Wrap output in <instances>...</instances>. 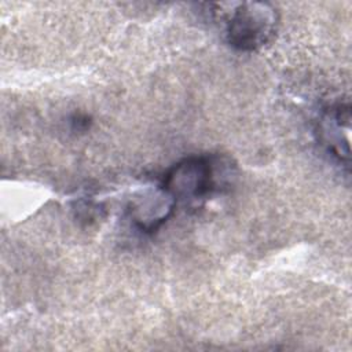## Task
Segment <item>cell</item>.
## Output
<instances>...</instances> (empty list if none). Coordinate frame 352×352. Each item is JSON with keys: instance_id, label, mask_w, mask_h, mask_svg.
<instances>
[{"instance_id": "1", "label": "cell", "mask_w": 352, "mask_h": 352, "mask_svg": "<svg viewBox=\"0 0 352 352\" xmlns=\"http://www.w3.org/2000/svg\"><path fill=\"white\" fill-rule=\"evenodd\" d=\"M231 164L219 155H191L175 164L162 186L177 201L197 204L223 190L232 175Z\"/></svg>"}, {"instance_id": "2", "label": "cell", "mask_w": 352, "mask_h": 352, "mask_svg": "<svg viewBox=\"0 0 352 352\" xmlns=\"http://www.w3.org/2000/svg\"><path fill=\"white\" fill-rule=\"evenodd\" d=\"M278 25V12L261 1L236 3L227 15L226 38L239 51H256L274 37Z\"/></svg>"}, {"instance_id": "3", "label": "cell", "mask_w": 352, "mask_h": 352, "mask_svg": "<svg viewBox=\"0 0 352 352\" xmlns=\"http://www.w3.org/2000/svg\"><path fill=\"white\" fill-rule=\"evenodd\" d=\"M176 204V199L164 186H157L135 195L129 202L128 210L138 228L151 232L166 221Z\"/></svg>"}, {"instance_id": "4", "label": "cell", "mask_w": 352, "mask_h": 352, "mask_svg": "<svg viewBox=\"0 0 352 352\" xmlns=\"http://www.w3.org/2000/svg\"><path fill=\"white\" fill-rule=\"evenodd\" d=\"M349 104H336L324 113L320 133L329 151L340 161L349 160Z\"/></svg>"}]
</instances>
